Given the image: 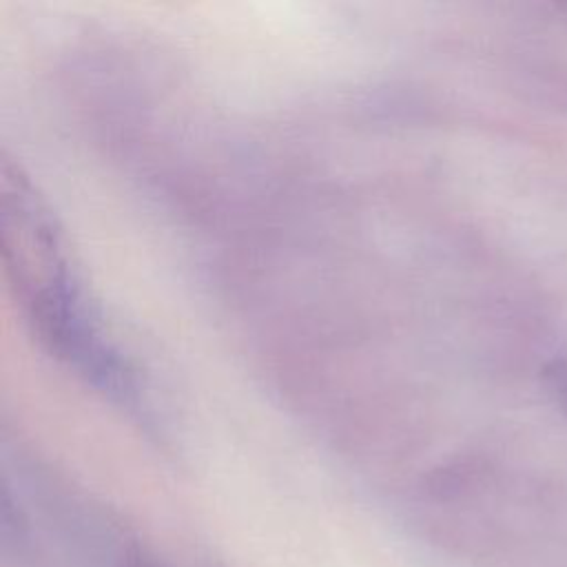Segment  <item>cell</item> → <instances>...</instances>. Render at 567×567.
Returning a JSON list of instances; mask_svg holds the SVG:
<instances>
[{"label": "cell", "instance_id": "1", "mask_svg": "<svg viewBox=\"0 0 567 567\" xmlns=\"http://www.w3.org/2000/svg\"><path fill=\"white\" fill-rule=\"evenodd\" d=\"M4 177V261L40 339L100 388L124 394L126 370L82 295L47 210L22 179Z\"/></svg>", "mask_w": 567, "mask_h": 567}, {"label": "cell", "instance_id": "2", "mask_svg": "<svg viewBox=\"0 0 567 567\" xmlns=\"http://www.w3.org/2000/svg\"><path fill=\"white\" fill-rule=\"evenodd\" d=\"M120 567H164V565H159L157 560H153L144 554H131Z\"/></svg>", "mask_w": 567, "mask_h": 567}]
</instances>
